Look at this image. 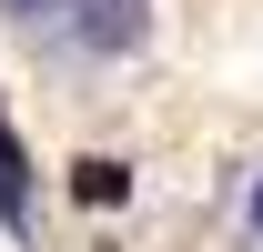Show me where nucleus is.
Listing matches in <instances>:
<instances>
[{
  "label": "nucleus",
  "instance_id": "obj_1",
  "mask_svg": "<svg viewBox=\"0 0 263 252\" xmlns=\"http://www.w3.org/2000/svg\"><path fill=\"white\" fill-rule=\"evenodd\" d=\"M152 40H162V0H61L21 51L61 101H101L111 81L152 61Z\"/></svg>",
  "mask_w": 263,
  "mask_h": 252
},
{
  "label": "nucleus",
  "instance_id": "obj_4",
  "mask_svg": "<svg viewBox=\"0 0 263 252\" xmlns=\"http://www.w3.org/2000/svg\"><path fill=\"white\" fill-rule=\"evenodd\" d=\"M51 10H61V0H0V40H31Z\"/></svg>",
  "mask_w": 263,
  "mask_h": 252
},
{
  "label": "nucleus",
  "instance_id": "obj_2",
  "mask_svg": "<svg viewBox=\"0 0 263 252\" xmlns=\"http://www.w3.org/2000/svg\"><path fill=\"white\" fill-rule=\"evenodd\" d=\"M213 242L223 252H263V152H243L213 192Z\"/></svg>",
  "mask_w": 263,
  "mask_h": 252
},
{
  "label": "nucleus",
  "instance_id": "obj_3",
  "mask_svg": "<svg viewBox=\"0 0 263 252\" xmlns=\"http://www.w3.org/2000/svg\"><path fill=\"white\" fill-rule=\"evenodd\" d=\"M0 222H10V232H31V222H41L31 161H21V141H10V131H0Z\"/></svg>",
  "mask_w": 263,
  "mask_h": 252
}]
</instances>
